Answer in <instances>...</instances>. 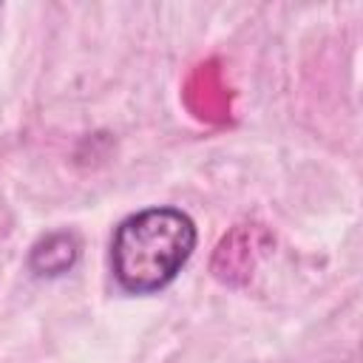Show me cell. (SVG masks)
Returning <instances> with one entry per match:
<instances>
[{
  "label": "cell",
  "instance_id": "6da1fadb",
  "mask_svg": "<svg viewBox=\"0 0 363 363\" xmlns=\"http://www.w3.org/2000/svg\"><path fill=\"white\" fill-rule=\"evenodd\" d=\"M193 218L179 207H147L128 216L111 241V269L130 295L164 289L196 250Z\"/></svg>",
  "mask_w": 363,
  "mask_h": 363
},
{
  "label": "cell",
  "instance_id": "7a4b0ae2",
  "mask_svg": "<svg viewBox=\"0 0 363 363\" xmlns=\"http://www.w3.org/2000/svg\"><path fill=\"white\" fill-rule=\"evenodd\" d=\"M272 244V235L261 224H235L216 247L210 272L224 286H244L255 269L261 252Z\"/></svg>",
  "mask_w": 363,
  "mask_h": 363
},
{
  "label": "cell",
  "instance_id": "3957f363",
  "mask_svg": "<svg viewBox=\"0 0 363 363\" xmlns=\"http://www.w3.org/2000/svg\"><path fill=\"white\" fill-rule=\"evenodd\" d=\"M79 238L71 230H54L40 235L28 250V269L40 278H60L79 261Z\"/></svg>",
  "mask_w": 363,
  "mask_h": 363
}]
</instances>
